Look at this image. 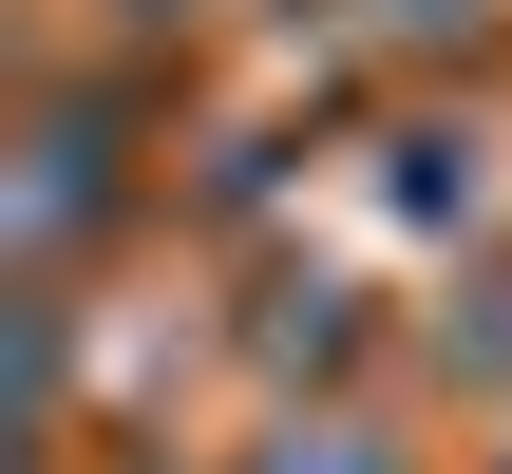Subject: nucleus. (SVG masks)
<instances>
[{
    "label": "nucleus",
    "mask_w": 512,
    "mask_h": 474,
    "mask_svg": "<svg viewBox=\"0 0 512 474\" xmlns=\"http://www.w3.org/2000/svg\"><path fill=\"white\" fill-rule=\"evenodd\" d=\"M19 228H38V247H76V228H95V133H76V114L38 133V190H19Z\"/></svg>",
    "instance_id": "nucleus-1"
},
{
    "label": "nucleus",
    "mask_w": 512,
    "mask_h": 474,
    "mask_svg": "<svg viewBox=\"0 0 512 474\" xmlns=\"http://www.w3.org/2000/svg\"><path fill=\"white\" fill-rule=\"evenodd\" d=\"M266 474H399V456H380L361 418H285V437H266Z\"/></svg>",
    "instance_id": "nucleus-2"
}]
</instances>
